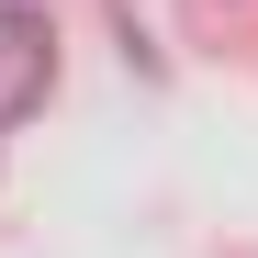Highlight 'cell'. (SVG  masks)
Masks as SVG:
<instances>
[{
    "mask_svg": "<svg viewBox=\"0 0 258 258\" xmlns=\"http://www.w3.org/2000/svg\"><path fill=\"white\" fill-rule=\"evenodd\" d=\"M45 79H56V34L34 0H0V123H23L34 101H45Z\"/></svg>",
    "mask_w": 258,
    "mask_h": 258,
    "instance_id": "1",
    "label": "cell"
}]
</instances>
